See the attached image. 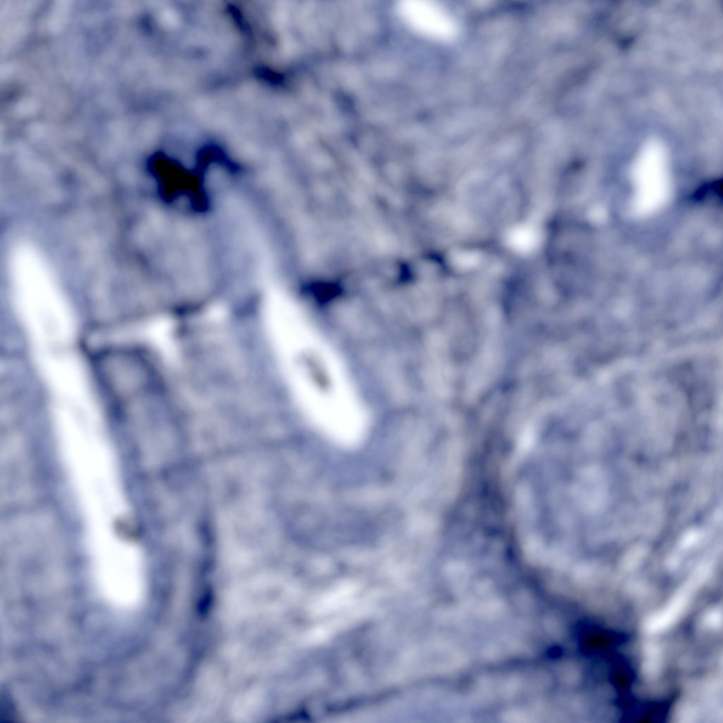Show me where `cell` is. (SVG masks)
Instances as JSON below:
<instances>
[{"mask_svg": "<svg viewBox=\"0 0 723 723\" xmlns=\"http://www.w3.org/2000/svg\"><path fill=\"white\" fill-rule=\"evenodd\" d=\"M398 11L409 28L428 38L448 41L457 33V25L452 16L435 2L404 1L398 5Z\"/></svg>", "mask_w": 723, "mask_h": 723, "instance_id": "1", "label": "cell"}]
</instances>
